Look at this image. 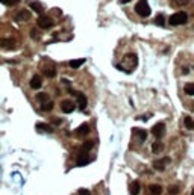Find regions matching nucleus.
Instances as JSON below:
<instances>
[{"mask_svg":"<svg viewBox=\"0 0 194 195\" xmlns=\"http://www.w3.org/2000/svg\"><path fill=\"white\" fill-rule=\"evenodd\" d=\"M0 3H3L6 6H15L17 3H20V0H0Z\"/></svg>","mask_w":194,"mask_h":195,"instance_id":"27","label":"nucleus"},{"mask_svg":"<svg viewBox=\"0 0 194 195\" xmlns=\"http://www.w3.org/2000/svg\"><path fill=\"white\" fill-rule=\"evenodd\" d=\"M79 195H91L88 189H79Z\"/></svg>","mask_w":194,"mask_h":195,"instance_id":"30","label":"nucleus"},{"mask_svg":"<svg viewBox=\"0 0 194 195\" xmlns=\"http://www.w3.org/2000/svg\"><path fill=\"white\" fill-rule=\"evenodd\" d=\"M82 64H85V59L84 58H80V59H73L68 62V67L70 68H79Z\"/></svg>","mask_w":194,"mask_h":195,"instance_id":"17","label":"nucleus"},{"mask_svg":"<svg viewBox=\"0 0 194 195\" xmlns=\"http://www.w3.org/2000/svg\"><path fill=\"white\" fill-rule=\"evenodd\" d=\"M88 132H90L88 124H82V126H79V127L76 129V135L77 136H84V135H86Z\"/></svg>","mask_w":194,"mask_h":195,"instance_id":"16","label":"nucleus"},{"mask_svg":"<svg viewBox=\"0 0 194 195\" xmlns=\"http://www.w3.org/2000/svg\"><path fill=\"white\" fill-rule=\"evenodd\" d=\"M191 195H194V191H193V192H191Z\"/></svg>","mask_w":194,"mask_h":195,"instance_id":"34","label":"nucleus"},{"mask_svg":"<svg viewBox=\"0 0 194 195\" xmlns=\"http://www.w3.org/2000/svg\"><path fill=\"white\" fill-rule=\"evenodd\" d=\"M41 109L44 110V112H47V110H52V109H53V102H50V100H49V102L42 103V104H41Z\"/></svg>","mask_w":194,"mask_h":195,"instance_id":"25","label":"nucleus"},{"mask_svg":"<svg viewBox=\"0 0 194 195\" xmlns=\"http://www.w3.org/2000/svg\"><path fill=\"white\" fill-rule=\"evenodd\" d=\"M132 133L140 139V142H146V141H147V135H149V133H147L146 130H143V129H132Z\"/></svg>","mask_w":194,"mask_h":195,"instance_id":"8","label":"nucleus"},{"mask_svg":"<svg viewBox=\"0 0 194 195\" xmlns=\"http://www.w3.org/2000/svg\"><path fill=\"white\" fill-rule=\"evenodd\" d=\"M186 21H188V14L184 12V11L175 12V14L170 15V18H169L170 26H180V24H185Z\"/></svg>","mask_w":194,"mask_h":195,"instance_id":"1","label":"nucleus"},{"mask_svg":"<svg viewBox=\"0 0 194 195\" xmlns=\"http://www.w3.org/2000/svg\"><path fill=\"white\" fill-rule=\"evenodd\" d=\"M162 150H164V145H162V142H158V141H156V142H153L152 151L155 153V154H156V153H161Z\"/></svg>","mask_w":194,"mask_h":195,"instance_id":"22","label":"nucleus"},{"mask_svg":"<svg viewBox=\"0 0 194 195\" xmlns=\"http://www.w3.org/2000/svg\"><path fill=\"white\" fill-rule=\"evenodd\" d=\"M129 2H132V0H120V3H121V5H125V3H129Z\"/></svg>","mask_w":194,"mask_h":195,"instance_id":"32","label":"nucleus"},{"mask_svg":"<svg viewBox=\"0 0 194 195\" xmlns=\"http://www.w3.org/2000/svg\"><path fill=\"white\" fill-rule=\"evenodd\" d=\"M93 147H94V141H86V142L82 145V153H88Z\"/></svg>","mask_w":194,"mask_h":195,"instance_id":"24","label":"nucleus"},{"mask_svg":"<svg viewBox=\"0 0 194 195\" xmlns=\"http://www.w3.org/2000/svg\"><path fill=\"white\" fill-rule=\"evenodd\" d=\"M135 12L140 15V17H149L150 14H152V9L149 6V3L146 2V0H140L138 3L135 5Z\"/></svg>","mask_w":194,"mask_h":195,"instance_id":"2","label":"nucleus"},{"mask_svg":"<svg viewBox=\"0 0 194 195\" xmlns=\"http://www.w3.org/2000/svg\"><path fill=\"white\" fill-rule=\"evenodd\" d=\"M42 73H44L47 77H50V79H52V77L56 76V68L53 67V65H47V67L42 68Z\"/></svg>","mask_w":194,"mask_h":195,"instance_id":"12","label":"nucleus"},{"mask_svg":"<svg viewBox=\"0 0 194 195\" xmlns=\"http://www.w3.org/2000/svg\"><path fill=\"white\" fill-rule=\"evenodd\" d=\"M38 27H41V29H50L52 26H53V20L50 17H46V15H41V17L38 18Z\"/></svg>","mask_w":194,"mask_h":195,"instance_id":"5","label":"nucleus"},{"mask_svg":"<svg viewBox=\"0 0 194 195\" xmlns=\"http://www.w3.org/2000/svg\"><path fill=\"white\" fill-rule=\"evenodd\" d=\"M152 133L155 135V138H162V136L165 135V124H164V123L155 124L152 129Z\"/></svg>","mask_w":194,"mask_h":195,"instance_id":"6","label":"nucleus"},{"mask_svg":"<svg viewBox=\"0 0 194 195\" xmlns=\"http://www.w3.org/2000/svg\"><path fill=\"white\" fill-rule=\"evenodd\" d=\"M155 23H156L158 26H161V27H162V26H165V17H164L162 14H159V15L156 17V20H155Z\"/></svg>","mask_w":194,"mask_h":195,"instance_id":"26","label":"nucleus"},{"mask_svg":"<svg viewBox=\"0 0 194 195\" xmlns=\"http://www.w3.org/2000/svg\"><path fill=\"white\" fill-rule=\"evenodd\" d=\"M184 124H185V127L188 129V130H194V121L191 117H185V118H184Z\"/></svg>","mask_w":194,"mask_h":195,"instance_id":"21","label":"nucleus"},{"mask_svg":"<svg viewBox=\"0 0 194 195\" xmlns=\"http://www.w3.org/2000/svg\"><path fill=\"white\" fill-rule=\"evenodd\" d=\"M175 2V5H177V6H184V5H188L191 0H173Z\"/></svg>","mask_w":194,"mask_h":195,"instance_id":"28","label":"nucleus"},{"mask_svg":"<svg viewBox=\"0 0 194 195\" xmlns=\"http://www.w3.org/2000/svg\"><path fill=\"white\" fill-rule=\"evenodd\" d=\"M36 130L46 132V133H52V132H53V127H50L49 124H44V123H38V124H36Z\"/></svg>","mask_w":194,"mask_h":195,"instance_id":"13","label":"nucleus"},{"mask_svg":"<svg viewBox=\"0 0 194 195\" xmlns=\"http://www.w3.org/2000/svg\"><path fill=\"white\" fill-rule=\"evenodd\" d=\"M15 45H17V41L12 40V38H2V40H0V47H2V49L12 50V49H15Z\"/></svg>","mask_w":194,"mask_h":195,"instance_id":"4","label":"nucleus"},{"mask_svg":"<svg viewBox=\"0 0 194 195\" xmlns=\"http://www.w3.org/2000/svg\"><path fill=\"white\" fill-rule=\"evenodd\" d=\"M36 100L42 104V103L49 102L50 98H49V94H47V92H38V94H36Z\"/></svg>","mask_w":194,"mask_h":195,"instance_id":"19","label":"nucleus"},{"mask_svg":"<svg viewBox=\"0 0 194 195\" xmlns=\"http://www.w3.org/2000/svg\"><path fill=\"white\" fill-rule=\"evenodd\" d=\"M29 18H30V12H29V11H26V9L20 11L17 15H15V20H17V21H27Z\"/></svg>","mask_w":194,"mask_h":195,"instance_id":"10","label":"nucleus"},{"mask_svg":"<svg viewBox=\"0 0 194 195\" xmlns=\"http://www.w3.org/2000/svg\"><path fill=\"white\" fill-rule=\"evenodd\" d=\"M42 85V79L40 76H34L30 79V88L32 89H40Z\"/></svg>","mask_w":194,"mask_h":195,"instance_id":"11","label":"nucleus"},{"mask_svg":"<svg viewBox=\"0 0 194 195\" xmlns=\"http://www.w3.org/2000/svg\"><path fill=\"white\" fill-rule=\"evenodd\" d=\"M30 36H32L34 40L38 38V32H36V29H32V30H30Z\"/></svg>","mask_w":194,"mask_h":195,"instance_id":"31","label":"nucleus"},{"mask_svg":"<svg viewBox=\"0 0 194 195\" xmlns=\"http://www.w3.org/2000/svg\"><path fill=\"white\" fill-rule=\"evenodd\" d=\"M85 154H86V153H80V156L77 157V165H79V166H84V165H86V163H90V161H91V159L86 157Z\"/></svg>","mask_w":194,"mask_h":195,"instance_id":"15","label":"nucleus"},{"mask_svg":"<svg viewBox=\"0 0 194 195\" xmlns=\"http://www.w3.org/2000/svg\"><path fill=\"white\" fill-rule=\"evenodd\" d=\"M129 192L132 195H138L140 194V182H132L130 183V186H129Z\"/></svg>","mask_w":194,"mask_h":195,"instance_id":"14","label":"nucleus"},{"mask_svg":"<svg viewBox=\"0 0 194 195\" xmlns=\"http://www.w3.org/2000/svg\"><path fill=\"white\" fill-rule=\"evenodd\" d=\"M170 157H164V159H159V161H156L155 163H153V168L156 171H164L165 170V166L170 163Z\"/></svg>","mask_w":194,"mask_h":195,"instance_id":"7","label":"nucleus"},{"mask_svg":"<svg viewBox=\"0 0 194 195\" xmlns=\"http://www.w3.org/2000/svg\"><path fill=\"white\" fill-rule=\"evenodd\" d=\"M149 191H150V194L152 195H161L162 194V187L159 185H150L149 186Z\"/></svg>","mask_w":194,"mask_h":195,"instance_id":"18","label":"nucleus"},{"mask_svg":"<svg viewBox=\"0 0 194 195\" xmlns=\"http://www.w3.org/2000/svg\"><path fill=\"white\" fill-rule=\"evenodd\" d=\"M188 71H190V68H184V70H182V73H184V74H186V73H188Z\"/></svg>","mask_w":194,"mask_h":195,"instance_id":"33","label":"nucleus"},{"mask_svg":"<svg viewBox=\"0 0 194 195\" xmlns=\"http://www.w3.org/2000/svg\"><path fill=\"white\" fill-rule=\"evenodd\" d=\"M29 6H30V9H34L36 14H42V6L38 3V2H30Z\"/></svg>","mask_w":194,"mask_h":195,"instance_id":"20","label":"nucleus"},{"mask_svg":"<svg viewBox=\"0 0 194 195\" xmlns=\"http://www.w3.org/2000/svg\"><path fill=\"white\" fill-rule=\"evenodd\" d=\"M61 109H62L64 113H71L75 110V104H73V102H70V100H64V102L61 103Z\"/></svg>","mask_w":194,"mask_h":195,"instance_id":"9","label":"nucleus"},{"mask_svg":"<svg viewBox=\"0 0 194 195\" xmlns=\"http://www.w3.org/2000/svg\"><path fill=\"white\" fill-rule=\"evenodd\" d=\"M68 92L71 94V95H75V97L77 98V103H79V110H85L86 104H88V100H86L85 94H82V92H76V91H73V89H70Z\"/></svg>","mask_w":194,"mask_h":195,"instance_id":"3","label":"nucleus"},{"mask_svg":"<svg viewBox=\"0 0 194 195\" xmlns=\"http://www.w3.org/2000/svg\"><path fill=\"white\" fill-rule=\"evenodd\" d=\"M177 192H179V187H177V186H171V187H169V194L176 195Z\"/></svg>","mask_w":194,"mask_h":195,"instance_id":"29","label":"nucleus"},{"mask_svg":"<svg viewBox=\"0 0 194 195\" xmlns=\"http://www.w3.org/2000/svg\"><path fill=\"white\" fill-rule=\"evenodd\" d=\"M184 91L186 95H194V83H186L184 86Z\"/></svg>","mask_w":194,"mask_h":195,"instance_id":"23","label":"nucleus"}]
</instances>
